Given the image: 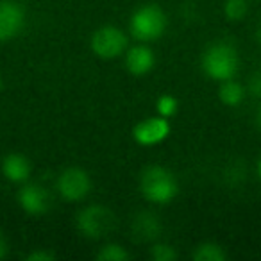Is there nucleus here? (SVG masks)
I'll return each instance as SVG.
<instances>
[{
	"label": "nucleus",
	"instance_id": "1",
	"mask_svg": "<svg viewBox=\"0 0 261 261\" xmlns=\"http://www.w3.org/2000/svg\"><path fill=\"white\" fill-rule=\"evenodd\" d=\"M140 190L147 200L156 204H167L177 195V181L163 167H147L140 177Z\"/></svg>",
	"mask_w": 261,
	"mask_h": 261
},
{
	"label": "nucleus",
	"instance_id": "2",
	"mask_svg": "<svg viewBox=\"0 0 261 261\" xmlns=\"http://www.w3.org/2000/svg\"><path fill=\"white\" fill-rule=\"evenodd\" d=\"M202 70L207 77L215 81H229L238 70V54L229 43H215L204 52Z\"/></svg>",
	"mask_w": 261,
	"mask_h": 261
},
{
	"label": "nucleus",
	"instance_id": "3",
	"mask_svg": "<svg viewBox=\"0 0 261 261\" xmlns=\"http://www.w3.org/2000/svg\"><path fill=\"white\" fill-rule=\"evenodd\" d=\"M167 29V16L154 4L143 6L130 18V33L140 41H154L163 36Z\"/></svg>",
	"mask_w": 261,
	"mask_h": 261
},
{
	"label": "nucleus",
	"instance_id": "4",
	"mask_svg": "<svg viewBox=\"0 0 261 261\" xmlns=\"http://www.w3.org/2000/svg\"><path fill=\"white\" fill-rule=\"evenodd\" d=\"M77 227L88 238H104L116 227V217L109 207L95 204L81 211L77 217Z\"/></svg>",
	"mask_w": 261,
	"mask_h": 261
},
{
	"label": "nucleus",
	"instance_id": "5",
	"mask_svg": "<svg viewBox=\"0 0 261 261\" xmlns=\"http://www.w3.org/2000/svg\"><path fill=\"white\" fill-rule=\"evenodd\" d=\"M91 48L102 59L118 58L127 48V36L118 27H102L91 38Z\"/></svg>",
	"mask_w": 261,
	"mask_h": 261
},
{
	"label": "nucleus",
	"instance_id": "6",
	"mask_svg": "<svg viewBox=\"0 0 261 261\" xmlns=\"http://www.w3.org/2000/svg\"><path fill=\"white\" fill-rule=\"evenodd\" d=\"M91 181L81 168H66L58 179V192L66 200H81L90 193Z\"/></svg>",
	"mask_w": 261,
	"mask_h": 261
},
{
	"label": "nucleus",
	"instance_id": "7",
	"mask_svg": "<svg viewBox=\"0 0 261 261\" xmlns=\"http://www.w3.org/2000/svg\"><path fill=\"white\" fill-rule=\"evenodd\" d=\"M133 135H135V140L140 145H156V143H161L170 135V123H168V118H165V116H150L147 120H142L135 127Z\"/></svg>",
	"mask_w": 261,
	"mask_h": 261
},
{
	"label": "nucleus",
	"instance_id": "8",
	"mask_svg": "<svg viewBox=\"0 0 261 261\" xmlns=\"http://www.w3.org/2000/svg\"><path fill=\"white\" fill-rule=\"evenodd\" d=\"M23 27V11L9 0L0 2V41L15 38Z\"/></svg>",
	"mask_w": 261,
	"mask_h": 261
},
{
	"label": "nucleus",
	"instance_id": "9",
	"mask_svg": "<svg viewBox=\"0 0 261 261\" xmlns=\"http://www.w3.org/2000/svg\"><path fill=\"white\" fill-rule=\"evenodd\" d=\"M22 210L29 215H43L50 206V195L40 185H25L18 193Z\"/></svg>",
	"mask_w": 261,
	"mask_h": 261
},
{
	"label": "nucleus",
	"instance_id": "10",
	"mask_svg": "<svg viewBox=\"0 0 261 261\" xmlns=\"http://www.w3.org/2000/svg\"><path fill=\"white\" fill-rule=\"evenodd\" d=\"M156 58H154V52L150 50L145 45H138V47H133L127 50L125 58V66L133 75H145L152 70Z\"/></svg>",
	"mask_w": 261,
	"mask_h": 261
},
{
	"label": "nucleus",
	"instance_id": "11",
	"mask_svg": "<svg viewBox=\"0 0 261 261\" xmlns=\"http://www.w3.org/2000/svg\"><path fill=\"white\" fill-rule=\"evenodd\" d=\"M161 232V222L154 213L143 211V213L136 215L135 222H133V234L138 242H152L160 236Z\"/></svg>",
	"mask_w": 261,
	"mask_h": 261
},
{
	"label": "nucleus",
	"instance_id": "12",
	"mask_svg": "<svg viewBox=\"0 0 261 261\" xmlns=\"http://www.w3.org/2000/svg\"><path fill=\"white\" fill-rule=\"evenodd\" d=\"M2 174L11 182H23L31 175V163L22 154H9L2 160Z\"/></svg>",
	"mask_w": 261,
	"mask_h": 261
},
{
	"label": "nucleus",
	"instance_id": "13",
	"mask_svg": "<svg viewBox=\"0 0 261 261\" xmlns=\"http://www.w3.org/2000/svg\"><path fill=\"white\" fill-rule=\"evenodd\" d=\"M218 97H220V100L224 102L225 106L236 108V106H240V102L243 100V97H245V90H243L242 84L229 79V81H224V84L220 86Z\"/></svg>",
	"mask_w": 261,
	"mask_h": 261
},
{
	"label": "nucleus",
	"instance_id": "14",
	"mask_svg": "<svg viewBox=\"0 0 261 261\" xmlns=\"http://www.w3.org/2000/svg\"><path fill=\"white\" fill-rule=\"evenodd\" d=\"M225 252L218 243L206 242L200 243L195 250H193V259L195 261H225Z\"/></svg>",
	"mask_w": 261,
	"mask_h": 261
},
{
	"label": "nucleus",
	"instance_id": "15",
	"mask_svg": "<svg viewBox=\"0 0 261 261\" xmlns=\"http://www.w3.org/2000/svg\"><path fill=\"white\" fill-rule=\"evenodd\" d=\"M95 257L98 261H125L130 257V254L118 243H108L98 250Z\"/></svg>",
	"mask_w": 261,
	"mask_h": 261
},
{
	"label": "nucleus",
	"instance_id": "16",
	"mask_svg": "<svg viewBox=\"0 0 261 261\" xmlns=\"http://www.w3.org/2000/svg\"><path fill=\"white\" fill-rule=\"evenodd\" d=\"M247 11H249V8H247L245 0H227V2H225L224 13L232 22H238V20L245 18Z\"/></svg>",
	"mask_w": 261,
	"mask_h": 261
},
{
	"label": "nucleus",
	"instance_id": "17",
	"mask_svg": "<svg viewBox=\"0 0 261 261\" xmlns=\"http://www.w3.org/2000/svg\"><path fill=\"white\" fill-rule=\"evenodd\" d=\"M150 257L154 261H175L177 259V252L172 245L167 243H154L150 247Z\"/></svg>",
	"mask_w": 261,
	"mask_h": 261
},
{
	"label": "nucleus",
	"instance_id": "18",
	"mask_svg": "<svg viewBox=\"0 0 261 261\" xmlns=\"http://www.w3.org/2000/svg\"><path fill=\"white\" fill-rule=\"evenodd\" d=\"M156 108H158L160 116L170 118V116H174L175 111H177V100H175V97H172V95H161L156 102Z\"/></svg>",
	"mask_w": 261,
	"mask_h": 261
},
{
	"label": "nucleus",
	"instance_id": "19",
	"mask_svg": "<svg viewBox=\"0 0 261 261\" xmlns=\"http://www.w3.org/2000/svg\"><path fill=\"white\" fill-rule=\"evenodd\" d=\"M56 257L54 252H47V250H34V252L27 254V261H52Z\"/></svg>",
	"mask_w": 261,
	"mask_h": 261
},
{
	"label": "nucleus",
	"instance_id": "20",
	"mask_svg": "<svg viewBox=\"0 0 261 261\" xmlns=\"http://www.w3.org/2000/svg\"><path fill=\"white\" fill-rule=\"evenodd\" d=\"M249 90L254 97H261V72H256L250 79V84H249Z\"/></svg>",
	"mask_w": 261,
	"mask_h": 261
},
{
	"label": "nucleus",
	"instance_id": "21",
	"mask_svg": "<svg viewBox=\"0 0 261 261\" xmlns=\"http://www.w3.org/2000/svg\"><path fill=\"white\" fill-rule=\"evenodd\" d=\"M8 252H9L8 240H6V236L0 232V259H4V257L8 256Z\"/></svg>",
	"mask_w": 261,
	"mask_h": 261
},
{
	"label": "nucleus",
	"instance_id": "22",
	"mask_svg": "<svg viewBox=\"0 0 261 261\" xmlns=\"http://www.w3.org/2000/svg\"><path fill=\"white\" fill-rule=\"evenodd\" d=\"M257 175H259V179H261V158H259V161H257Z\"/></svg>",
	"mask_w": 261,
	"mask_h": 261
},
{
	"label": "nucleus",
	"instance_id": "23",
	"mask_svg": "<svg viewBox=\"0 0 261 261\" xmlns=\"http://www.w3.org/2000/svg\"><path fill=\"white\" fill-rule=\"evenodd\" d=\"M257 125H259V129H261V109H259V113H257Z\"/></svg>",
	"mask_w": 261,
	"mask_h": 261
},
{
	"label": "nucleus",
	"instance_id": "24",
	"mask_svg": "<svg viewBox=\"0 0 261 261\" xmlns=\"http://www.w3.org/2000/svg\"><path fill=\"white\" fill-rule=\"evenodd\" d=\"M257 40H259V43H261V27H259V31H257Z\"/></svg>",
	"mask_w": 261,
	"mask_h": 261
},
{
	"label": "nucleus",
	"instance_id": "25",
	"mask_svg": "<svg viewBox=\"0 0 261 261\" xmlns=\"http://www.w3.org/2000/svg\"><path fill=\"white\" fill-rule=\"evenodd\" d=\"M0 88H2V77H0Z\"/></svg>",
	"mask_w": 261,
	"mask_h": 261
}]
</instances>
